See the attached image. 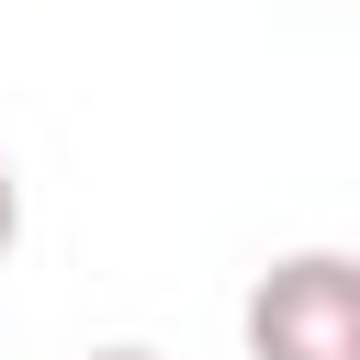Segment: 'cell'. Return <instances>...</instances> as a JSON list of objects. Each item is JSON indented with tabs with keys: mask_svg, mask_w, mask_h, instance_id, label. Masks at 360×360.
Wrapping results in <instances>:
<instances>
[{
	"mask_svg": "<svg viewBox=\"0 0 360 360\" xmlns=\"http://www.w3.org/2000/svg\"><path fill=\"white\" fill-rule=\"evenodd\" d=\"M248 360H360V259L292 248L248 281Z\"/></svg>",
	"mask_w": 360,
	"mask_h": 360,
	"instance_id": "6da1fadb",
	"label": "cell"
},
{
	"mask_svg": "<svg viewBox=\"0 0 360 360\" xmlns=\"http://www.w3.org/2000/svg\"><path fill=\"white\" fill-rule=\"evenodd\" d=\"M22 248V180H11V158H0V259Z\"/></svg>",
	"mask_w": 360,
	"mask_h": 360,
	"instance_id": "7a4b0ae2",
	"label": "cell"
},
{
	"mask_svg": "<svg viewBox=\"0 0 360 360\" xmlns=\"http://www.w3.org/2000/svg\"><path fill=\"white\" fill-rule=\"evenodd\" d=\"M90 360H158V349H90Z\"/></svg>",
	"mask_w": 360,
	"mask_h": 360,
	"instance_id": "3957f363",
	"label": "cell"
}]
</instances>
